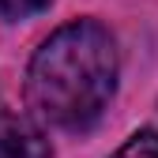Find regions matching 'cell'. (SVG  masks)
Masks as SVG:
<instances>
[{
  "label": "cell",
  "mask_w": 158,
  "mask_h": 158,
  "mask_svg": "<svg viewBox=\"0 0 158 158\" xmlns=\"http://www.w3.org/2000/svg\"><path fill=\"white\" fill-rule=\"evenodd\" d=\"M117 90V45L98 19L56 27L27 64V106L42 124L87 132Z\"/></svg>",
  "instance_id": "cell-1"
},
{
  "label": "cell",
  "mask_w": 158,
  "mask_h": 158,
  "mask_svg": "<svg viewBox=\"0 0 158 158\" xmlns=\"http://www.w3.org/2000/svg\"><path fill=\"white\" fill-rule=\"evenodd\" d=\"M0 158H53L45 132L8 102H0Z\"/></svg>",
  "instance_id": "cell-2"
},
{
  "label": "cell",
  "mask_w": 158,
  "mask_h": 158,
  "mask_svg": "<svg viewBox=\"0 0 158 158\" xmlns=\"http://www.w3.org/2000/svg\"><path fill=\"white\" fill-rule=\"evenodd\" d=\"M113 158H158V128H143L117 151Z\"/></svg>",
  "instance_id": "cell-3"
},
{
  "label": "cell",
  "mask_w": 158,
  "mask_h": 158,
  "mask_svg": "<svg viewBox=\"0 0 158 158\" xmlns=\"http://www.w3.org/2000/svg\"><path fill=\"white\" fill-rule=\"evenodd\" d=\"M53 0H0V15L4 19H27V15H38L45 11Z\"/></svg>",
  "instance_id": "cell-4"
}]
</instances>
